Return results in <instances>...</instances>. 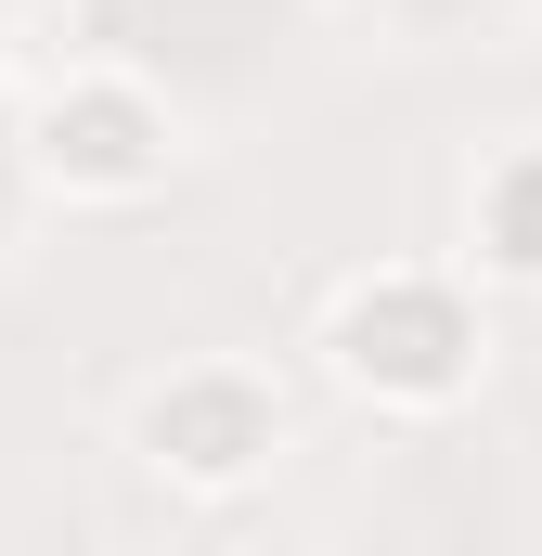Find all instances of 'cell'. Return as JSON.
Returning <instances> with one entry per match:
<instances>
[{
  "mask_svg": "<svg viewBox=\"0 0 542 556\" xmlns=\"http://www.w3.org/2000/svg\"><path fill=\"white\" fill-rule=\"evenodd\" d=\"M168 168H181V130L130 65H78L26 117V181L65 207H142V194H168Z\"/></svg>",
  "mask_w": 542,
  "mask_h": 556,
  "instance_id": "obj_2",
  "label": "cell"
},
{
  "mask_svg": "<svg viewBox=\"0 0 542 556\" xmlns=\"http://www.w3.org/2000/svg\"><path fill=\"white\" fill-rule=\"evenodd\" d=\"M465 260L491 285H542V142H504L465 181Z\"/></svg>",
  "mask_w": 542,
  "mask_h": 556,
  "instance_id": "obj_4",
  "label": "cell"
},
{
  "mask_svg": "<svg viewBox=\"0 0 542 556\" xmlns=\"http://www.w3.org/2000/svg\"><path fill=\"white\" fill-rule=\"evenodd\" d=\"M323 376L349 389V402H375V415H452L478 376H491V324H478V298L452 273H349L323 298Z\"/></svg>",
  "mask_w": 542,
  "mask_h": 556,
  "instance_id": "obj_1",
  "label": "cell"
},
{
  "mask_svg": "<svg viewBox=\"0 0 542 556\" xmlns=\"http://www.w3.org/2000/svg\"><path fill=\"white\" fill-rule=\"evenodd\" d=\"M130 453H142V479H168V492H246L284 453V402H271L259 363H168L130 402Z\"/></svg>",
  "mask_w": 542,
  "mask_h": 556,
  "instance_id": "obj_3",
  "label": "cell"
}]
</instances>
